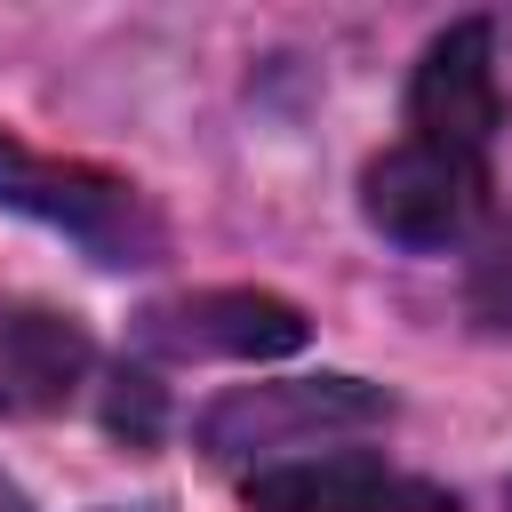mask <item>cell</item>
Listing matches in <instances>:
<instances>
[{
	"mask_svg": "<svg viewBox=\"0 0 512 512\" xmlns=\"http://www.w3.org/2000/svg\"><path fill=\"white\" fill-rule=\"evenodd\" d=\"M0 208L72 232V240H80L96 264H112V272L160 256V216H152V200H144L128 176L88 168V160H48V152H32V144L8 136V128H0Z\"/></svg>",
	"mask_w": 512,
	"mask_h": 512,
	"instance_id": "cell-1",
	"label": "cell"
},
{
	"mask_svg": "<svg viewBox=\"0 0 512 512\" xmlns=\"http://www.w3.org/2000/svg\"><path fill=\"white\" fill-rule=\"evenodd\" d=\"M360 424H392L384 384L360 376H296V384H240L200 416V448L216 464H288V448L320 440V432H360Z\"/></svg>",
	"mask_w": 512,
	"mask_h": 512,
	"instance_id": "cell-2",
	"label": "cell"
},
{
	"mask_svg": "<svg viewBox=\"0 0 512 512\" xmlns=\"http://www.w3.org/2000/svg\"><path fill=\"white\" fill-rule=\"evenodd\" d=\"M360 216L400 248H456L488 216V160H464V152H440V144L408 136L384 160H368Z\"/></svg>",
	"mask_w": 512,
	"mask_h": 512,
	"instance_id": "cell-3",
	"label": "cell"
},
{
	"mask_svg": "<svg viewBox=\"0 0 512 512\" xmlns=\"http://www.w3.org/2000/svg\"><path fill=\"white\" fill-rule=\"evenodd\" d=\"M408 128L440 152H464V160H488L496 128H504V88H496V32L480 16L448 24L424 56H416V80H408Z\"/></svg>",
	"mask_w": 512,
	"mask_h": 512,
	"instance_id": "cell-4",
	"label": "cell"
},
{
	"mask_svg": "<svg viewBox=\"0 0 512 512\" xmlns=\"http://www.w3.org/2000/svg\"><path fill=\"white\" fill-rule=\"evenodd\" d=\"M248 512H456V496L440 480H416L368 448H320V456H288L240 480Z\"/></svg>",
	"mask_w": 512,
	"mask_h": 512,
	"instance_id": "cell-5",
	"label": "cell"
},
{
	"mask_svg": "<svg viewBox=\"0 0 512 512\" xmlns=\"http://www.w3.org/2000/svg\"><path fill=\"white\" fill-rule=\"evenodd\" d=\"M136 336H144V352H168V360H280L312 328H304V312L288 296H264V288H200V296L152 304Z\"/></svg>",
	"mask_w": 512,
	"mask_h": 512,
	"instance_id": "cell-6",
	"label": "cell"
},
{
	"mask_svg": "<svg viewBox=\"0 0 512 512\" xmlns=\"http://www.w3.org/2000/svg\"><path fill=\"white\" fill-rule=\"evenodd\" d=\"M88 328L48 304L0 312V416H48L88 384Z\"/></svg>",
	"mask_w": 512,
	"mask_h": 512,
	"instance_id": "cell-7",
	"label": "cell"
},
{
	"mask_svg": "<svg viewBox=\"0 0 512 512\" xmlns=\"http://www.w3.org/2000/svg\"><path fill=\"white\" fill-rule=\"evenodd\" d=\"M160 408H168V400H160V376H152V368H120V376L104 384V424H112L128 448H152V440H160Z\"/></svg>",
	"mask_w": 512,
	"mask_h": 512,
	"instance_id": "cell-8",
	"label": "cell"
},
{
	"mask_svg": "<svg viewBox=\"0 0 512 512\" xmlns=\"http://www.w3.org/2000/svg\"><path fill=\"white\" fill-rule=\"evenodd\" d=\"M464 304H472V320L480 328H496V336H512V224L472 256V280H464Z\"/></svg>",
	"mask_w": 512,
	"mask_h": 512,
	"instance_id": "cell-9",
	"label": "cell"
},
{
	"mask_svg": "<svg viewBox=\"0 0 512 512\" xmlns=\"http://www.w3.org/2000/svg\"><path fill=\"white\" fill-rule=\"evenodd\" d=\"M0 512H32V496H24V488H16L8 472H0Z\"/></svg>",
	"mask_w": 512,
	"mask_h": 512,
	"instance_id": "cell-10",
	"label": "cell"
},
{
	"mask_svg": "<svg viewBox=\"0 0 512 512\" xmlns=\"http://www.w3.org/2000/svg\"><path fill=\"white\" fill-rule=\"evenodd\" d=\"M104 512H152V504H104Z\"/></svg>",
	"mask_w": 512,
	"mask_h": 512,
	"instance_id": "cell-11",
	"label": "cell"
}]
</instances>
